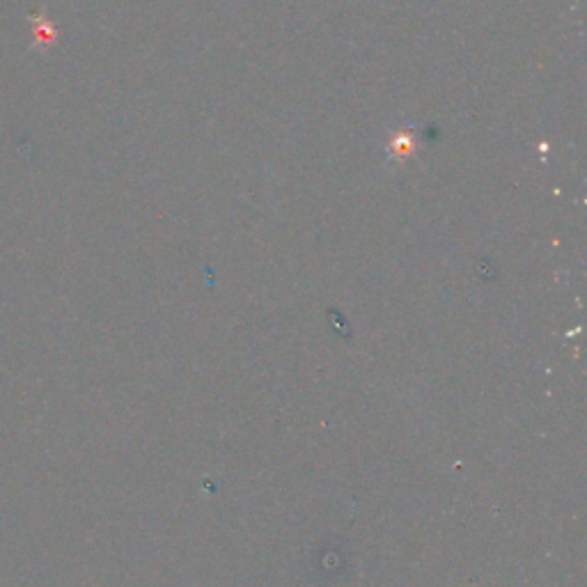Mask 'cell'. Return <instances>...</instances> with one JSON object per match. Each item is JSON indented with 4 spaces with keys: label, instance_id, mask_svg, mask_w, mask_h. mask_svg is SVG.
I'll list each match as a JSON object with an SVG mask.
<instances>
[{
    "label": "cell",
    "instance_id": "cell-1",
    "mask_svg": "<svg viewBox=\"0 0 587 587\" xmlns=\"http://www.w3.org/2000/svg\"><path fill=\"white\" fill-rule=\"evenodd\" d=\"M393 150L399 159H402V156H409L413 150H416V143H413L411 133H397V136L393 138Z\"/></svg>",
    "mask_w": 587,
    "mask_h": 587
}]
</instances>
